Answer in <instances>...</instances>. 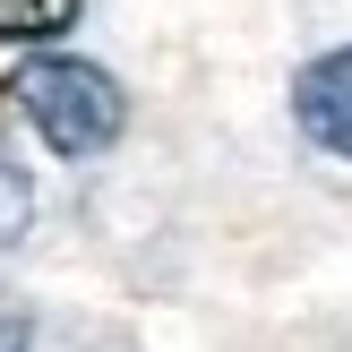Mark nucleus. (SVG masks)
I'll return each mask as SVG.
<instances>
[{"label": "nucleus", "instance_id": "1", "mask_svg": "<svg viewBox=\"0 0 352 352\" xmlns=\"http://www.w3.org/2000/svg\"><path fill=\"white\" fill-rule=\"evenodd\" d=\"M9 95H17V112H26V129L43 138L60 164H95L120 138V120H129L120 78L95 69V60H26Z\"/></svg>", "mask_w": 352, "mask_h": 352}, {"label": "nucleus", "instance_id": "2", "mask_svg": "<svg viewBox=\"0 0 352 352\" xmlns=\"http://www.w3.org/2000/svg\"><path fill=\"white\" fill-rule=\"evenodd\" d=\"M292 112H301V138H309V146H327V155H344V164H352V43L301 69Z\"/></svg>", "mask_w": 352, "mask_h": 352}, {"label": "nucleus", "instance_id": "3", "mask_svg": "<svg viewBox=\"0 0 352 352\" xmlns=\"http://www.w3.org/2000/svg\"><path fill=\"white\" fill-rule=\"evenodd\" d=\"M86 0H0V43H52L78 26Z\"/></svg>", "mask_w": 352, "mask_h": 352}, {"label": "nucleus", "instance_id": "4", "mask_svg": "<svg viewBox=\"0 0 352 352\" xmlns=\"http://www.w3.org/2000/svg\"><path fill=\"white\" fill-rule=\"evenodd\" d=\"M34 223V189H26V164H9V146H0V250H9L17 232Z\"/></svg>", "mask_w": 352, "mask_h": 352}, {"label": "nucleus", "instance_id": "5", "mask_svg": "<svg viewBox=\"0 0 352 352\" xmlns=\"http://www.w3.org/2000/svg\"><path fill=\"white\" fill-rule=\"evenodd\" d=\"M34 344V327H26V309H0V352H26Z\"/></svg>", "mask_w": 352, "mask_h": 352}]
</instances>
